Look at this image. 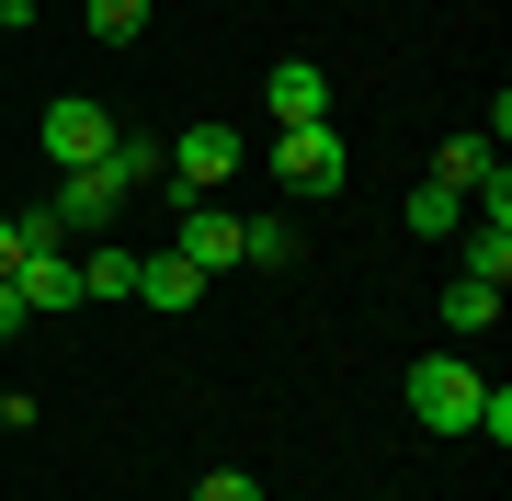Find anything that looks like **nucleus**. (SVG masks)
Listing matches in <instances>:
<instances>
[{
	"label": "nucleus",
	"instance_id": "f257e3e1",
	"mask_svg": "<svg viewBox=\"0 0 512 501\" xmlns=\"http://www.w3.org/2000/svg\"><path fill=\"white\" fill-rule=\"evenodd\" d=\"M478 388H490V376H478L467 353H421L399 399H410V422H421V433H467V422H478Z\"/></svg>",
	"mask_w": 512,
	"mask_h": 501
},
{
	"label": "nucleus",
	"instance_id": "f03ea898",
	"mask_svg": "<svg viewBox=\"0 0 512 501\" xmlns=\"http://www.w3.org/2000/svg\"><path fill=\"white\" fill-rule=\"evenodd\" d=\"M239 160H251V149H239V126H228V114H205V126H183V137L160 149V183L183 194V205H205V194H217Z\"/></svg>",
	"mask_w": 512,
	"mask_h": 501
},
{
	"label": "nucleus",
	"instance_id": "7ed1b4c3",
	"mask_svg": "<svg viewBox=\"0 0 512 501\" xmlns=\"http://www.w3.org/2000/svg\"><path fill=\"white\" fill-rule=\"evenodd\" d=\"M262 171H274L285 194H342L353 149H342V126H274V149H262Z\"/></svg>",
	"mask_w": 512,
	"mask_h": 501
},
{
	"label": "nucleus",
	"instance_id": "20e7f679",
	"mask_svg": "<svg viewBox=\"0 0 512 501\" xmlns=\"http://www.w3.org/2000/svg\"><path fill=\"white\" fill-rule=\"evenodd\" d=\"M35 149H46L57 171H92V160L114 149V114H103V103H80V92H69V103H46V126H35Z\"/></svg>",
	"mask_w": 512,
	"mask_h": 501
},
{
	"label": "nucleus",
	"instance_id": "39448f33",
	"mask_svg": "<svg viewBox=\"0 0 512 501\" xmlns=\"http://www.w3.org/2000/svg\"><path fill=\"white\" fill-rule=\"evenodd\" d=\"M12 297L35 308V319L46 308H92V297H80V251H23L12 262Z\"/></svg>",
	"mask_w": 512,
	"mask_h": 501
},
{
	"label": "nucleus",
	"instance_id": "423d86ee",
	"mask_svg": "<svg viewBox=\"0 0 512 501\" xmlns=\"http://www.w3.org/2000/svg\"><path fill=\"white\" fill-rule=\"evenodd\" d=\"M262 103H274V126H330V69H308V57H285V69L262 80Z\"/></svg>",
	"mask_w": 512,
	"mask_h": 501
},
{
	"label": "nucleus",
	"instance_id": "0eeeda50",
	"mask_svg": "<svg viewBox=\"0 0 512 501\" xmlns=\"http://www.w3.org/2000/svg\"><path fill=\"white\" fill-rule=\"evenodd\" d=\"M171 251H183L194 274H228V262H239V217L205 194V205H183V240H171Z\"/></svg>",
	"mask_w": 512,
	"mask_h": 501
},
{
	"label": "nucleus",
	"instance_id": "6e6552de",
	"mask_svg": "<svg viewBox=\"0 0 512 501\" xmlns=\"http://www.w3.org/2000/svg\"><path fill=\"white\" fill-rule=\"evenodd\" d=\"M114 217H126V194H114L103 171H69V183H57V228H69V240H103Z\"/></svg>",
	"mask_w": 512,
	"mask_h": 501
},
{
	"label": "nucleus",
	"instance_id": "1a4fd4ad",
	"mask_svg": "<svg viewBox=\"0 0 512 501\" xmlns=\"http://www.w3.org/2000/svg\"><path fill=\"white\" fill-rule=\"evenodd\" d=\"M205 297V274L183 251H137V308H194Z\"/></svg>",
	"mask_w": 512,
	"mask_h": 501
},
{
	"label": "nucleus",
	"instance_id": "9d476101",
	"mask_svg": "<svg viewBox=\"0 0 512 501\" xmlns=\"http://www.w3.org/2000/svg\"><path fill=\"white\" fill-rule=\"evenodd\" d=\"M399 217H410V240H456V228H467V194H456V183H433V171H421Z\"/></svg>",
	"mask_w": 512,
	"mask_h": 501
},
{
	"label": "nucleus",
	"instance_id": "9b49d317",
	"mask_svg": "<svg viewBox=\"0 0 512 501\" xmlns=\"http://www.w3.org/2000/svg\"><path fill=\"white\" fill-rule=\"evenodd\" d=\"M92 171H103L114 194H148V183H160V137H137V126H114V149H103Z\"/></svg>",
	"mask_w": 512,
	"mask_h": 501
},
{
	"label": "nucleus",
	"instance_id": "f8f14e48",
	"mask_svg": "<svg viewBox=\"0 0 512 501\" xmlns=\"http://www.w3.org/2000/svg\"><path fill=\"white\" fill-rule=\"evenodd\" d=\"M239 262H262V274L308 262V240H296V217H239Z\"/></svg>",
	"mask_w": 512,
	"mask_h": 501
},
{
	"label": "nucleus",
	"instance_id": "ddd939ff",
	"mask_svg": "<svg viewBox=\"0 0 512 501\" xmlns=\"http://www.w3.org/2000/svg\"><path fill=\"white\" fill-rule=\"evenodd\" d=\"M80 297H137V251L126 240H92V251H80Z\"/></svg>",
	"mask_w": 512,
	"mask_h": 501
},
{
	"label": "nucleus",
	"instance_id": "4468645a",
	"mask_svg": "<svg viewBox=\"0 0 512 501\" xmlns=\"http://www.w3.org/2000/svg\"><path fill=\"white\" fill-rule=\"evenodd\" d=\"M490 319H501V285H478V274L444 285V331H490Z\"/></svg>",
	"mask_w": 512,
	"mask_h": 501
},
{
	"label": "nucleus",
	"instance_id": "2eb2a0df",
	"mask_svg": "<svg viewBox=\"0 0 512 501\" xmlns=\"http://www.w3.org/2000/svg\"><path fill=\"white\" fill-rule=\"evenodd\" d=\"M467 274H478V285L512 274V228H501V217H467Z\"/></svg>",
	"mask_w": 512,
	"mask_h": 501
},
{
	"label": "nucleus",
	"instance_id": "dca6fc26",
	"mask_svg": "<svg viewBox=\"0 0 512 501\" xmlns=\"http://www.w3.org/2000/svg\"><path fill=\"white\" fill-rule=\"evenodd\" d=\"M23 251H69V228H57V205H23V217H12V262Z\"/></svg>",
	"mask_w": 512,
	"mask_h": 501
},
{
	"label": "nucleus",
	"instance_id": "f3484780",
	"mask_svg": "<svg viewBox=\"0 0 512 501\" xmlns=\"http://www.w3.org/2000/svg\"><path fill=\"white\" fill-rule=\"evenodd\" d=\"M92 35L103 46H137L148 35V0H92Z\"/></svg>",
	"mask_w": 512,
	"mask_h": 501
},
{
	"label": "nucleus",
	"instance_id": "a211bd4d",
	"mask_svg": "<svg viewBox=\"0 0 512 501\" xmlns=\"http://www.w3.org/2000/svg\"><path fill=\"white\" fill-rule=\"evenodd\" d=\"M194 501H262V479H251V467H205Z\"/></svg>",
	"mask_w": 512,
	"mask_h": 501
},
{
	"label": "nucleus",
	"instance_id": "6ab92c4d",
	"mask_svg": "<svg viewBox=\"0 0 512 501\" xmlns=\"http://www.w3.org/2000/svg\"><path fill=\"white\" fill-rule=\"evenodd\" d=\"M467 433H490V445H512V388H478V422Z\"/></svg>",
	"mask_w": 512,
	"mask_h": 501
},
{
	"label": "nucleus",
	"instance_id": "aec40b11",
	"mask_svg": "<svg viewBox=\"0 0 512 501\" xmlns=\"http://www.w3.org/2000/svg\"><path fill=\"white\" fill-rule=\"evenodd\" d=\"M23 319H35V308H23V297H12V274H0V342H12Z\"/></svg>",
	"mask_w": 512,
	"mask_h": 501
},
{
	"label": "nucleus",
	"instance_id": "412c9836",
	"mask_svg": "<svg viewBox=\"0 0 512 501\" xmlns=\"http://www.w3.org/2000/svg\"><path fill=\"white\" fill-rule=\"evenodd\" d=\"M0 274H12V217H0Z\"/></svg>",
	"mask_w": 512,
	"mask_h": 501
},
{
	"label": "nucleus",
	"instance_id": "4be33fe9",
	"mask_svg": "<svg viewBox=\"0 0 512 501\" xmlns=\"http://www.w3.org/2000/svg\"><path fill=\"white\" fill-rule=\"evenodd\" d=\"M148 12H160V0H148Z\"/></svg>",
	"mask_w": 512,
	"mask_h": 501
},
{
	"label": "nucleus",
	"instance_id": "5701e85b",
	"mask_svg": "<svg viewBox=\"0 0 512 501\" xmlns=\"http://www.w3.org/2000/svg\"><path fill=\"white\" fill-rule=\"evenodd\" d=\"M0 12H12V0H0Z\"/></svg>",
	"mask_w": 512,
	"mask_h": 501
}]
</instances>
